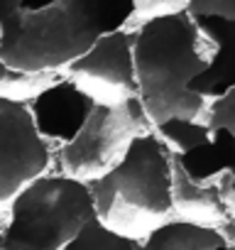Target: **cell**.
I'll list each match as a JSON object with an SVG mask.
<instances>
[{
  "instance_id": "obj_1",
  "label": "cell",
  "mask_w": 235,
  "mask_h": 250,
  "mask_svg": "<svg viewBox=\"0 0 235 250\" xmlns=\"http://www.w3.org/2000/svg\"><path fill=\"white\" fill-rule=\"evenodd\" d=\"M133 0H0V62L22 74H54L100 37L125 30Z\"/></svg>"
},
{
  "instance_id": "obj_2",
  "label": "cell",
  "mask_w": 235,
  "mask_h": 250,
  "mask_svg": "<svg viewBox=\"0 0 235 250\" xmlns=\"http://www.w3.org/2000/svg\"><path fill=\"white\" fill-rule=\"evenodd\" d=\"M133 64L137 98L150 125L184 118L196 120L206 101L189 91V83L203 71L206 59L198 52V32L181 8L157 13L142 22L133 40Z\"/></svg>"
},
{
  "instance_id": "obj_3",
  "label": "cell",
  "mask_w": 235,
  "mask_h": 250,
  "mask_svg": "<svg viewBox=\"0 0 235 250\" xmlns=\"http://www.w3.org/2000/svg\"><path fill=\"white\" fill-rule=\"evenodd\" d=\"M96 218L125 238L140 240L172 213V152L155 135H140L108 174L88 182Z\"/></svg>"
},
{
  "instance_id": "obj_4",
  "label": "cell",
  "mask_w": 235,
  "mask_h": 250,
  "mask_svg": "<svg viewBox=\"0 0 235 250\" xmlns=\"http://www.w3.org/2000/svg\"><path fill=\"white\" fill-rule=\"evenodd\" d=\"M96 218L86 182L54 174L37 177L10 201V221L0 230L3 250H64Z\"/></svg>"
},
{
  "instance_id": "obj_5",
  "label": "cell",
  "mask_w": 235,
  "mask_h": 250,
  "mask_svg": "<svg viewBox=\"0 0 235 250\" xmlns=\"http://www.w3.org/2000/svg\"><path fill=\"white\" fill-rule=\"evenodd\" d=\"M150 133V120L140 98L120 103H96L78 135L61 145L59 162L64 177L93 182L108 174L128 152L130 143Z\"/></svg>"
},
{
  "instance_id": "obj_6",
  "label": "cell",
  "mask_w": 235,
  "mask_h": 250,
  "mask_svg": "<svg viewBox=\"0 0 235 250\" xmlns=\"http://www.w3.org/2000/svg\"><path fill=\"white\" fill-rule=\"evenodd\" d=\"M49 167V147L35 130L27 101L0 96V204L44 177Z\"/></svg>"
},
{
  "instance_id": "obj_7",
  "label": "cell",
  "mask_w": 235,
  "mask_h": 250,
  "mask_svg": "<svg viewBox=\"0 0 235 250\" xmlns=\"http://www.w3.org/2000/svg\"><path fill=\"white\" fill-rule=\"evenodd\" d=\"M135 32L118 30L100 37L83 57L71 62L69 81H74L96 103H120L137 98L135 64H133Z\"/></svg>"
},
{
  "instance_id": "obj_8",
  "label": "cell",
  "mask_w": 235,
  "mask_h": 250,
  "mask_svg": "<svg viewBox=\"0 0 235 250\" xmlns=\"http://www.w3.org/2000/svg\"><path fill=\"white\" fill-rule=\"evenodd\" d=\"M96 101L86 96L74 81L57 79L27 103L30 118L39 138L54 143H71L83 128Z\"/></svg>"
},
{
  "instance_id": "obj_9",
  "label": "cell",
  "mask_w": 235,
  "mask_h": 250,
  "mask_svg": "<svg viewBox=\"0 0 235 250\" xmlns=\"http://www.w3.org/2000/svg\"><path fill=\"white\" fill-rule=\"evenodd\" d=\"M172 160L189 182L198 187H218L228 172H235V133L218 130L189 152H172Z\"/></svg>"
},
{
  "instance_id": "obj_10",
  "label": "cell",
  "mask_w": 235,
  "mask_h": 250,
  "mask_svg": "<svg viewBox=\"0 0 235 250\" xmlns=\"http://www.w3.org/2000/svg\"><path fill=\"white\" fill-rule=\"evenodd\" d=\"M233 245L223 228L169 218L140 240V250H220Z\"/></svg>"
},
{
  "instance_id": "obj_11",
  "label": "cell",
  "mask_w": 235,
  "mask_h": 250,
  "mask_svg": "<svg viewBox=\"0 0 235 250\" xmlns=\"http://www.w3.org/2000/svg\"><path fill=\"white\" fill-rule=\"evenodd\" d=\"M184 13L198 37H206L213 47L235 40V0H191Z\"/></svg>"
},
{
  "instance_id": "obj_12",
  "label": "cell",
  "mask_w": 235,
  "mask_h": 250,
  "mask_svg": "<svg viewBox=\"0 0 235 250\" xmlns=\"http://www.w3.org/2000/svg\"><path fill=\"white\" fill-rule=\"evenodd\" d=\"M233 57H235V40L215 47L211 62H206L203 71L189 83V91L196 93L198 98H223L235 88L233 83Z\"/></svg>"
},
{
  "instance_id": "obj_13",
  "label": "cell",
  "mask_w": 235,
  "mask_h": 250,
  "mask_svg": "<svg viewBox=\"0 0 235 250\" xmlns=\"http://www.w3.org/2000/svg\"><path fill=\"white\" fill-rule=\"evenodd\" d=\"M64 250H140V240L105 228L98 218L88 221Z\"/></svg>"
},
{
  "instance_id": "obj_14",
  "label": "cell",
  "mask_w": 235,
  "mask_h": 250,
  "mask_svg": "<svg viewBox=\"0 0 235 250\" xmlns=\"http://www.w3.org/2000/svg\"><path fill=\"white\" fill-rule=\"evenodd\" d=\"M157 133H159V140L167 147L176 150L174 155L189 152V150H194L196 145H203L211 138L208 130H206V125H201L196 120H184V118H172V120L159 123L157 125Z\"/></svg>"
},
{
  "instance_id": "obj_15",
  "label": "cell",
  "mask_w": 235,
  "mask_h": 250,
  "mask_svg": "<svg viewBox=\"0 0 235 250\" xmlns=\"http://www.w3.org/2000/svg\"><path fill=\"white\" fill-rule=\"evenodd\" d=\"M59 76L54 74H22V71H13L0 62V96L10 98V101H22L20 96H37L42 88H47L52 81H57Z\"/></svg>"
},
{
  "instance_id": "obj_16",
  "label": "cell",
  "mask_w": 235,
  "mask_h": 250,
  "mask_svg": "<svg viewBox=\"0 0 235 250\" xmlns=\"http://www.w3.org/2000/svg\"><path fill=\"white\" fill-rule=\"evenodd\" d=\"M206 130H208V135H213L218 130L235 133V88L230 93H225L223 98L213 101V105L208 108Z\"/></svg>"
},
{
  "instance_id": "obj_17",
  "label": "cell",
  "mask_w": 235,
  "mask_h": 250,
  "mask_svg": "<svg viewBox=\"0 0 235 250\" xmlns=\"http://www.w3.org/2000/svg\"><path fill=\"white\" fill-rule=\"evenodd\" d=\"M220 250H233V245H225V248H220Z\"/></svg>"
},
{
  "instance_id": "obj_18",
  "label": "cell",
  "mask_w": 235,
  "mask_h": 250,
  "mask_svg": "<svg viewBox=\"0 0 235 250\" xmlns=\"http://www.w3.org/2000/svg\"><path fill=\"white\" fill-rule=\"evenodd\" d=\"M0 250H3V245H0Z\"/></svg>"
}]
</instances>
